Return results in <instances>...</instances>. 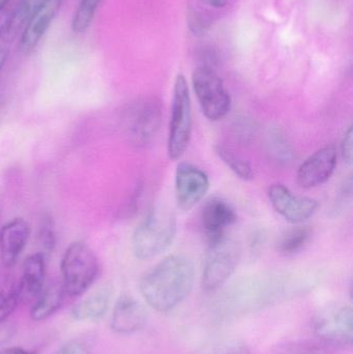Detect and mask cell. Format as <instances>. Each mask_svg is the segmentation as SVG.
I'll use <instances>...</instances> for the list:
<instances>
[{"label": "cell", "instance_id": "1", "mask_svg": "<svg viewBox=\"0 0 353 354\" xmlns=\"http://www.w3.org/2000/svg\"><path fill=\"white\" fill-rule=\"evenodd\" d=\"M194 283L192 260L176 254L164 258L147 270L141 278L139 289L149 307L160 313H168L190 295Z\"/></svg>", "mask_w": 353, "mask_h": 354}, {"label": "cell", "instance_id": "2", "mask_svg": "<svg viewBox=\"0 0 353 354\" xmlns=\"http://www.w3.org/2000/svg\"><path fill=\"white\" fill-rule=\"evenodd\" d=\"M178 232L176 214L163 204L153 206L133 233L132 248L135 257L149 260L169 249Z\"/></svg>", "mask_w": 353, "mask_h": 354}, {"label": "cell", "instance_id": "3", "mask_svg": "<svg viewBox=\"0 0 353 354\" xmlns=\"http://www.w3.org/2000/svg\"><path fill=\"white\" fill-rule=\"evenodd\" d=\"M99 272V259L86 243L75 241L68 245L61 259V283L66 295H84L93 286Z\"/></svg>", "mask_w": 353, "mask_h": 354}, {"label": "cell", "instance_id": "4", "mask_svg": "<svg viewBox=\"0 0 353 354\" xmlns=\"http://www.w3.org/2000/svg\"><path fill=\"white\" fill-rule=\"evenodd\" d=\"M192 104L188 81L184 75L178 74L174 82L167 141L168 156L172 161H178L186 153L192 135Z\"/></svg>", "mask_w": 353, "mask_h": 354}, {"label": "cell", "instance_id": "5", "mask_svg": "<svg viewBox=\"0 0 353 354\" xmlns=\"http://www.w3.org/2000/svg\"><path fill=\"white\" fill-rule=\"evenodd\" d=\"M240 259V247L226 236L209 243L201 272V286L207 292L221 288L231 278Z\"/></svg>", "mask_w": 353, "mask_h": 354}, {"label": "cell", "instance_id": "6", "mask_svg": "<svg viewBox=\"0 0 353 354\" xmlns=\"http://www.w3.org/2000/svg\"><path fill=\"white\" fill-rule=\"evenodd\" d=\"M192 83L199 105L207 120L217 122L227 115L231 108V97L221 77L213 68L200 66L195 68Z\"/></svg>", "mask_w": 353, "mask_h": 354}, {"label": "cell", "instance_id": "7", "mask_svg": "<svg viewBox=\"0 0 353 354\" xmlns=\"http://www.w3.org/2000/svg\"><path fill=\"white\" fill-rule=\"evenodd\" d=\"M312 330L325 344L350 348L353 342L352 308L336 304L318 310L312 319Z\"/></svg>", "mask_w": 353, "mask_h": 354}, {"label": "cell", "instance_id": "8", "mask_svg": "<svg viewBox=\"0 0 353 354\" xmlns=\"http://www.w3.org/2000/svg\"><path fill=\"white\" fill-rule=\"evenodd\" d=\"M163 107L157 97H149L133 104L126 118V132L133 145L145 147L153 140L162 124Z\"/></svg>", "mask_w": 353, "mask_h": 354}, {"label": "cell", "instance_id": "9", "mask_svg": "<svg viewBox=\"0 0 353 354\" xmlns=\"http://www.w3.org/2000/svg\"><path fill=\"white\" fill-rule=\"evenodd\" d=\"M269 199L274 209L292 224L300 225L314 216L319 207L317 200L294 195L282 183L271 185Z\"/></svg>", "mask_w": 353, "mask_h": 354}, {"label": "cell", "instance_id": "10", "mask_svg": "<svg viewBox=\"0 0 353 354\" xmlns=\"http://www.w3.org/2000/svg\"><path fill=\"white\" fill-rule=\"evenodd\" d=\"M209 189V178L200 168L182 162L175 171V198L178 207L189 212L204 198Z\"/></svg>", "mask_w": 353, "mask_h": 354}, {"label": "cell", "instance_id": "11", "mask_svg": "<svg viewBox=\"0 0 353 354\" xmlns=\"http://www.w3.org/2000/svg\"><path fill=\"white\" fill-rule=\"evenodd\" d=\"M337 159V149L334 145H327L318 149L298 168V185L304 189L323 185L335 172Z\"/></svg>", "mask_w": 353, "mask_h": 354}, {"label": "cell", "instance_id": "12", "mask_svg": "<svg viewBox=\"0 0 353 354\" xmlns=\"http://www.w3.org/2000/svg\"><path fill=\"white\" fill-rule=\"evenodd\" d=\"M236 221V214L233 208L221 198L207 200L201 209V227L209 243L226 236L228 229Z\"/></svg>", "mask_w": 353, "mask_h": 354}, {"label": "cell", "instance_id": "13", "mask_svg": "<svg viewBox=\"0 0 353 354\" xmlns=\"http://www.w3.org/2000/svg\"><path fill=\"white\" fill-rule=\"evenodd\" d=\"M61 3L62 0H47L29 19L23 29L19 44L23 54L31 53L37 48L59 12Z\"/></svg>", "mask_w": 353, "mask_h": 354}, {"label": "cell", "instance_id": "14", "mask_svg": "<svg viewBox=\"0 0 353 354\" xmlns=\"http://www.w3.org/2000/svg\"><path fill=\"white\" fill-rule=\"evenodd\" d=\"M30 226L22 218L6 223L0 230V259L6 268H12L26 247Z\"/></svg>", "mask_w": 353, "mask_h": 354}, {"label": "cell", "instance_id": "15", "mask_svg": "<svg viewBox=\"0 0 353 354\" xmlns=\"http://www.w3.org/2000/svg\"><path fill=\"white\" fill-rule=\"evenodd\" d=\"M147 322L145 308L131 295H122L116 301L111 316V328L117 334L139 332Z\"/></svg>", "mask_w": 353, "mask_h": 354}, {"label": "cell", "instance_id": "16", "mask_svg": "<svg viewBox=\"0 0 353 354\" xmlns=\"http://www.w3.org/2000/svg\"><path fill=\"white\" fill-rule=\"evenodd\" d=\"M46 278V257L41 253L29 256L24 261L20 281L16 287L19 301H35L44 289Z\"/></svg>", "mask_w": 353, "mask_h": 354}, {"label": "cell", "instance_id": "17", "mask_svg": "<svg viewBox=\"0 0 353 354\" xmlns=\"http://www.w3.org/2000/svg\"><path fill=\"white\" fill-rule=\"evenodd\" d=\"M113 290L109 284L102 285L84 299H80L70 311L75 322H97L103 319L109 310Z\"/></svg>", "mask_w": 353, "mask_h": 354}, {"label": "cell", "instance_id": "18", "mask_svg": "<svg viewBox=\"0 0 353 354\" xmlns=\"http://www.w3.org/2000/svg\"><path fill=\"white\" fill-rule=\"evenodd\" d=\"M66 295L62 283L53 282L44 287L31 307V319L37 322L49 319L60 309Z\"/></svg>", "mask_w": 353, "mask_h": 354}, {"label": "cell", "instance_id": "19", "mask_svg": "<svg viewBox=\"0 0 353 354\" xmlns=\"http://www.w3.org/2000/svg\"><path fill=\"white\" fill-rule=\"evenodd\" d=\"M311 230L308 227H296L284 233L278 243V251L286 256L300 253L310 241Z\"/></svg>", "mask_w": 353, "mask_h": 354}, {"label": "cell", "instance_id": "20", "mask_svg": "<svg viewBox=\"0 0 353 354\" xmlns=\"http://www.w3.org/2000/svg\"><path fill=\"white\" fill-rule=\"evenodd\" d=\"M46 1L47 0H19L14 12L10 15L6 35H15L21 28H24L29 19Z\"/></svg>", "mask_w": 353, "mask_h": 354}, {"label": "cell", "instance_id": "21", "mask_svg": "<svg viewBox=\"0 0 353 354\" xmlns=\"http://www.w3.org/2000/svg\"><path fill=\"white\" fill-rule=\"evenodd\" d=\"M218 156L220 159L228 166L240 179L251 180L254 177L252 166L246 160L242 159L238 155H236L231 149H228L225 145H219L216 147Z\"/></svg>", "mask_w": 353, "mask_h": 354}, {"label": "cell", "instance_id": "22", "mask_svg": "<svg viewBox=\"0 0 353 354\" xmlns=\"http://www.w3.org/2000/svg\"><path fill=\"white\" fill-rule=\"evenodd\" d=\"M102 0H80L72 19V30L83 33L89 28Z\"/></svg>", "mask_w": 353, "mask_h": 354}, {"label": "cell", "instance_id": "23", "mask_svg": "<svg viewBox=\"0 0 353 354\" xmlns=\"http://www.w3.org/2000/svg\"><path fill=\"white\" fill-rule=\"evenodd\" d=\"M39 245L44 256L53 252L56 245L55 226L51 216H44L39 229Z\"/></svg>", "mask_w": 353, "mask_h": 354}, {"label": "cell", "instance_id": "24", "mask_svg": "<svg viewBox=\"0 0 353 354\" xmlns=\"http://www.w3.org/2000/svg\"><path fill=\"white\" fill-rule=\"evenodd\" d=\"M19 297L16 288H0V322H6L14 313L18 306Z\"/></svg>", "mask_w": 353, "mask_h": 354}, {"label": "cell", "instance_id": "25", "mask_svg": "<svg viewBox=\"0 0 353 354\" xmlns=\"http://www.w3.org/2000/svg\"><path fill=\"white\" fill-rule=\"evenodd\" d=\"M279 354H330L317 345L307 342L290 343L281 349Z\"/></svg>", "mask_w": 353, "mask_h": 354}, {"label": "cell", "instance_id": "26", "mask_svg": "<svg viewBox=\"0 0 353 354\" xmlns=\"http://www.w3.org/2000/svg\"><path fill=\"white\" fill-rule=\"evenodd\" d=\"M211 354H251V351L245 343L230 341L216 348Z\"/></svg>", "mask_w": 353, "mask_h": 354}, {"label": "cell", "instance_id": "27", "mask_svg": "<svg viewBox=\"0 0 353 354\" xmlns=\"http://www.w3.org/2000/svg\"><path fill=\"white\" fill-rule=\"evenodd\" d=\"M54 354H93L90 349L81 341H70L62 345Z\"/></svg>", "mask_w": 353, "mask_h": 354}, {"label": "cell", "instance_id": "28", "mask_svg": "<svg viewBox=\"0 0 353 354\" xmlns=\"http://www.w3.org/2000/svg\"><path fill=\"white\" fill-rule=\"evenodd\" d=\"M353 129L352 126L348 128L346 131L345 135H344L343 140H342L341 145V153L342 158H343L344 162L347 164L352 163L353 159Z\"/></svg>", "mask_w": 353, "mask_h": 354}, {"label": "cell", "instance_id": "29", "mask_svg": "<svg viewBox=\"0 0 353 354\" xmlns=\"http://www.w3.org/2000/svg\"><path fill=\"white\" fill-rule=\"evenodd\" d=\"M16 334V326L14 324L6 322H0V345L6 344Z\"/></svg>", "mask_w": 353, "mask_h": 354}, {"label": "cell", "instance_id": "30", "mask_svg": "<svg viewBox=\"0 0 353 354\" xmlns=\"http://www.w3.org/2000/svg\"><path fill=\"white\" fill-rule=\"evenodd\" d=\"M0 354H35V353L21 347H10V348L0 349Z\"/></svg>", "mask_w": 353, "mask_h": 354}, {"label": "cell", "instance_id": "31", "mask_svg": "<svg viewBox=\"0 0 353 354\" xmlns=\"http://www.w3.org/2000/svg\"><path fill=\"white\" fill-rule=\"evenodd\" d=\"M8 22H10V16L0 14V39L8 32Z\"/></svg>", "mask_w": 353, "mask_h": 354}, {"label": "cell", "instance_id": "32", "mask_svg": "<svg viewBox=\"0 0 353 354\" xmlns=\"http://www.w3.org/2000/svg\"><path fill=\"white\" fill-rule=\"evenodd\" d=\"M201 1L207 4V6H211V8H220L225 6L229 0H201Z\"/></svg>", "mask_w": 353, "mask_h": 354}, {"label": "cell", "instance_id": "33", "mask_svg": "<svg viewBox=\"0 0 353 354\" xmlns=\"http://www.w3.org/2000/svg\"><path fill=\"white\" fill-rule=\"evenodd\" d=\"M8 50L6 47H0V71L3 68L6 64V59H8Z\"/></svg>", "mask_w": 353, "mask_h": 354}, {"label": "cell", "instance_id": "34", "mask_svg": "<svg viewBox=\"0 0 353 354\" xmlns=\"http://www.w3.org/2000/svg\"><path fill=\"white\" fill-rule=\"evenodd\" d=\"M8 2H10V0H0V12H1V10L6 8V4H8Z\"/></svg>", "mask_w": 353, "mask_h": 354}]
</instances>
